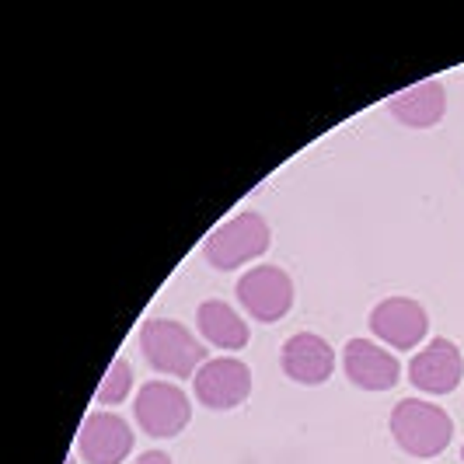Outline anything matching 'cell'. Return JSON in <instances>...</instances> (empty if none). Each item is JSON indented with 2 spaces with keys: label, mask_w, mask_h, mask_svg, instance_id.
<instances>
[{
  "label": "cell",
  "mask_w": 464,
  "mask_h": 464,
  "mask_svg": "<svg viewBox=\"0 0 464 464\" xmlns=\"http://www.w3.org/2000/svg\"><path fill=\"white\" fill-rule=\"evenodd\" d=\"M130 392H133V367L119 356L116 363L109 367V373H105V381H102V388H98V401L102 405H119V401H126L130 398Z\"/></svg>",
  "instance_id": "14"
},
{
  "label": "cell",
  "mask_w": 464,
  "mask_h": 464,
  "mask_svg": "<svg viewBox=\"0 0 464 464\" xmlns=\"http://www.w3.org/2000/svg\"><path fill=\"white\" fill-rule=\"evenodd\" d=\"M343 371L363 392H388L401 377V363L392 356V349L377 346L373 339H349L343 349Z\"/></svg>",
  "instance_id": "10"
},
{
  "label": "cell",
  "mask_w": 464,
  "mask_h": 464,
  "mask_svg": "<svg viewBox=\"0 0 464 464\" xmlns=\"http://www.w3.org/2000/svg\"><path fill=\"white\" fill-rule=\"evenodd\" d=\"M196 325L207 335L209 346L220 349H245L248 346V325L245 318L224 301H203L196 311Z\"/></svg>",
  "instance_id": "13"
},
{
  "label": "cell",
  "mask_w": 464,
  "mask_h": 464,
  "mask_svg": "<svg viewBox=\"0 0 464 464\" xmlns=\"http://www.w3.org/2000/svg\"><path fill=\"white\" fill-rule=\"evenodd\" d=\"M133 416H137L140 430L154 440H168L179 437L192 419V401L182 388L168 384V381H147L140 384V395L133 401Z\"/></svg>",
  "instance_id": "4"
},
{
  "label": "cell",
  "mask_w": 464,
  "mask_h": 464,
  "mask_svg": "<svg viewBox=\"0 0 464 464\" xmlns=\"http://www.w3.org/2000/svg\"><path fill=\"white\" fill-rule=\"evenodd\" d=\"M392 437L405 454L430 461V458H440L447 450V443L454 437V419L433 401L405 398L392 412Z\"/></svg>",
  "instance_id": "2"
},
{
  "label": "cell",
  "mask_w": 464,
  "mask_h": 464,
  "mask_svg": "<svg viewBox=\"0 0 464 464\" xmlns=\"http://www.w3.org/2000/svg\"><path fill=\"white\" fill-rule=\"evenodd\" d=\"M237 301L256 322H283L294 307V283L279 266H256L237 279Z\"/></svg>",
  "instance_id": "5"
},
{
  "label": "cell",
  "mask_w": 464,
  "mask_h": 464,
  "mask_svg": "<svg viewBox=\"0 0 464 464\" xmlns=\"http://www.w3.org/2000/svg\"><path fill=\"white\" fill-rule=\"evenodd\" d=\"M464 360L461 349L450 339H433L426 349H419L409 360V381L416 392H430V395H450L461 384Z\"/></svg>",
  "instance_id": "9"
},
{
  "label": "cell",
  "mask_w": 464,
  "mask_h": 464,
  "mask_svg": "<svg viewBox=\"0 0 464 464\" xmlns=\"http://www.w3.org/2000/svg\"><path fill=\"white\" fill-rule=\"evenodd\" d=\"M248 395H252V371L241 360H231V356L207 360L196 373V401L207 409L224 412L241 405Z\"/></svg>",
  "instance_id": "6"
},
{
  "label": "cell",
  "mask_w": 464,
  "mask_h": 464,
  "mask_svg": "<svg viewBox=\"0 0 464 464\" xmlns=\"http://www.w3.org/2000/svg\"><path fill=\"white\" fill-rule=\"evenodd\" d=\"M266 248H269V224L258 213H237L217 231H209L203 241V256L220 273L241 269L245 262L266 256Z\"/></svg>",
  "instance_id": "3"
},
{
  "label": "cell",
  "mask_w": 464,
  "mask_h": 464,
  "mask_svg": "<svg viewBox=\"0 0 464 464\" xmlns=\"http://www.w3.org/2000/svg\"><path fill=\"white\" fill-rule=\"evenodd\" d=\"M461 458H464V447H461Z\"/></svg>",
  "instance_id": "16"
},
{
  "label": "cell",
  "mask_w": 464,
  "mask_h": 464,
  "mask_svg": "<svg viewBox=\"0 0 464 464\" xmlns=\"http://www.w3.org/2000/svg\"><path fill=\"white\" fill-rule=\"evenodd\" d=\"M388 109H392V116H395L398 122H405V126H412V130H426V126H437L443 119L447 92H443V84L437 77H430V81L412 84V88H405L401 94H395V98L388 102Z\"/></svg>",
  "instance_id": "12"
},
{
  "label": "cell",
  "mask_w": 464,
  "mask_h": 464,
  "mask_svg": "<svg viewBox=\"0 0 464 464\" xmlns=\"http://www.w3.org/2000/svg\"><path fill=\"white\" fill-rule=\"evenodd\" d=\"M279 363L283 373L297 384H325L335 371V353L322 335L314 332H297L290 335L279 349Z\"/></svg>",
  "instance_id": "11"
},
{
  "label": "cell",
  "mask_w": 464,
  "mask_h": 464,
  "mask_svg": "<svg viewBox=\"0 0 464 464\" xmlns=\"http://www.w3.org/2000/svg\"><path fill=\"white\" fill-rule=\"evenodd\" d=\"M133 464H171V458L164 454V450H147V454H140V461Z\"/></svg>",
  "instance_id": "15"
},
{
  "label": "cell",
  "mask_w": 464,
  "mask_h": 464,
  "mask_svg": "<svg viewBox=\"0 0 464 464\" xmlns=\"http://www.w3.org/2000/svg\"><path fill=\"white\" fill-rule=\"evenodd\" d=\"M77 450L88 464H122L133 450V426L116 412H92L77 433Z\"/></svg>",
  "instance_id": "8"
},
{
  "label": "cell",
  "mask_w": 464,
  "mask_h": 464,
  "mask_svg": "<svg viewBox=\"0 0 464 464\" xmlns=\"http://www.w3.org/2000/svg\"><path fill=\"white\" fill-rule=\"evenodd\" d=\"M371 332L392 349H416L430 332V314L412 297H388L371 311Z\"/></svg>",
  "instance_id": "7"
},
{
  "label": "cell",
  "mask_w": 464,
  "mask_h": 464,
  "mask_svg": "<svg viewBox=\"0 0 464 464\" xmlns=\"http://www.w3.org/2000/svg\"><path fill=\"white\" fill-rule=\"evenodd\" d=\"M140 349H143V360L154 371L171 373V377H196L199 367L207 363V346L182 322H171V318L143 322Z\"/></svg>",
  "instance_id": "1"
}]
</instances>
